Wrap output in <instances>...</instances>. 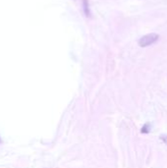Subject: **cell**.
Masks as SVG:
<instances>
[{
    "label": "cell",
    "instance_id": "6da1fadb",
    "mask_svg": "<svg viewBox=\"0 0 167 168\" xmlns=\"http://www.w3.org/2000/svg\"><path fill=\"white\" fill-rule=\"evenodd\" d=\"M159 39V35L155 33H150V34L142 35L141 39H139L138 43L141 47H148V46L151 45V44L155 43Z\"/></svg>",
    "mask_w": 167,
    "mask_h": 168
},
{
    "label": "cell",
    "instance_id": "7a4b0ae2",
    "mask_svg": "<svg viewBox=\"0 0 167 168\" xmlns=\"http://www.w3.org/2000/svg\"><path fill=\"white\" fill-rule=\"evenodd\" d=\"M83 10H84V15H86V17L90 18V16H92L88 0H83Z\"/></svg>",
    "mask_w": 167,
    "mask_h": 168
},
{
    "label": "cell",
    "instance_id": "3957f363",
    "mask_svg": "<svg viewBox=\"0 0 167 168\" xmlns=\"http://www.w3.org/2000/svg\"><path fill=\"white\" fill-rule=\"evenodd\" d=\"M150 124L146 123V124H144V125L142 126V128L141 132H142V133H144V134H148V133L150 132Z\"/></svg>",
    "mask_w": 167,
    "mask_h": 168
},
{
    "label": "cell",
    "instance_id": "277c9868",
    "mask_svg": "<svg viewBox=\"0 0 167 168\" xmlns=\"http://www.w3.org/2000/svg\"><path fill=\"white\" fill-rule=\"evenodd\" d=\"M160 140L167 145V135H161V136H160Z\"/></svg>",
    "mask_w": 167,
    "mask_h": 168
},
{
    "label": "cell",
    "instance_id": "5b68a950",
    "mask_svg": "<svg viewBox=\"0 0 167 168\" xmlns=\"http://www.w3.org/2000/svg\"></svg>",
    "mask_w": 167,
    "mask_h": 168
}]
</instances>
